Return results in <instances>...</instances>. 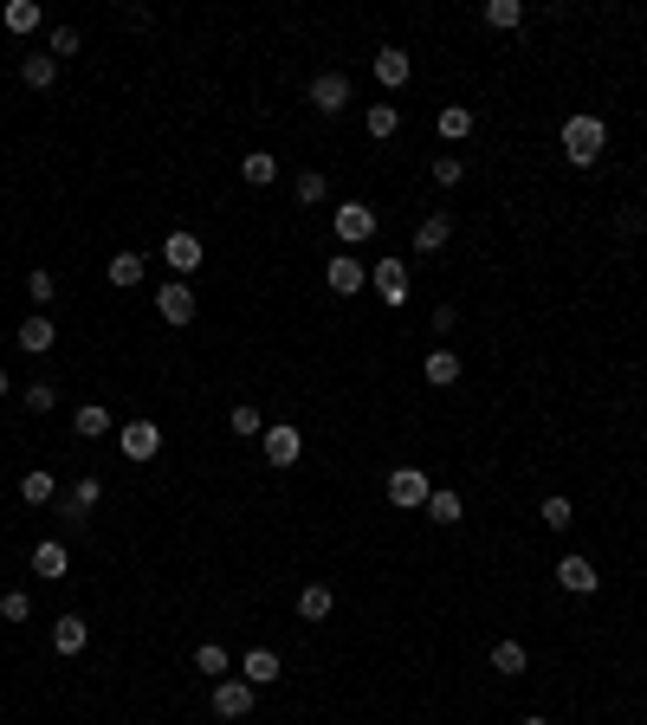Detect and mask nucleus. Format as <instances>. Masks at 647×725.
<instances>
[{
  "mask_svg": "<svg viewBox=\"0 0 647 725\" xmlns=\"http://www.w3.org/2000/svg\"><path fill=\"white\" fill-rule=\"evenodd\" d=\"M602 149H609V123H602V117H589V111L563 117V156H570L576 169L602 162Z\"/></svg>",
  "mask_w": 647,
  "mask_h": 725,
  "instance_id": "1",
  "label": "nucleus"
},
{
  "mask_svg": "<svg viewBox=\"0 0 647 725\" xmlns=\"http://www.w3.org/2000/svg\"><path fill=\"white\" fill-rule=\"evenodd\" d=\"M428 473H421V467H395L389 473V505H395V512H428Z\"/></svg>",
  "mask_w": 647,
  "mask_h": 725,
  "instance_id": "2",
  "label": "nucleus"
},
{
  "mask_svg": "<svg viewBox=\"0 0 647 725\" xmlns=\"http://www.w3.org/2000/svg\"><path fill=\"white\" fill-rule=\"evenodd\" d=\"M117 447H123V460H136V467H143V460L162 454V428H156V421H123V428H117Z\"/></svg>",
  "mask_w": 647,
  "mask_h": 725,
  "instance_id": "3",
  "label": "nucleus"
},
{
  "mask_svg": "<svg viewBox=\"0 0 647 725\" xmlns=\"http://www.w3.org/2000/svg\"><path fill=\"white\" fill-rule=\"evenodd\" d=\"M162 259H169V272L175 279H188V272L208 259V246H201V234H188V227H175L169 240H162Z\"/></svg>",
  "mask_w": 647,
  "mask_h": 725,
  "instance_id": "4",
  "label": "nucleus"
},
{
  "mask_svg": "<svg viewBox=\"0 0 647 725\" xmlns=\"http://www.w3.org/2000/svg\"><path fill=\"white\" fill-rule=\"evenodd\" d=\"M156 318L169 324V331H182V324H195V292H188L182 279H169V285L156 292Z\"/></svg>",
  "mask_w": 647,
  "mask_h": 725,
  "instance_id": "5",
  "label": "nucleus"
},
{
  "mask_svg": "<svg viewBox=\"0 0 647 725\" xmlns=\"http://www.w3.org/2000/svg\"><path fill=\"white\" fill-rule=\"evenodd\" d=\"M253 680H214V719H246V713H253Z\"/></svg>",
  "mask_w": 647,
  "mask_h": 725,
  "instance_id": "6",
  "label": "nucleus"
},
{
  "mask_svg": "<svg viewBox=\"0 0 647 725\" xmlns=\"http://www.w3.org/2000/svg\"><path fill=\"white\" fill-rule=\"evenodd\" d=\"M337 240L343 246L376 240V208H369V201H343V208H337Z\"/></svg>",
  "mask_w": 647,
  "mask_h": 725,
  "instance_id": "7",
  "label": "nucleus"
},
{
  "mask_svg": "<svg viewBox=\"0 0 647 725\" xmlns=\"http://www.w3.org/2000/svg\"><path fill=\"white\" fill-rule=\"evenodd\" d=\"M324 285H330L337 298H356V292L369 285V266H363V259H350V253H337V259L324 266Z\"/></svg>",
  "mask_w": 647,
  "mask_h": 725,
  "instance_id": "8",
  "label": "nucleus"
},
{
  "mask_svg": "<svg viewBox=\"0 0 647 725\" xmlns=\"http://www.w3.org/2000/svg\"><path fill=\"white\" fill-rule=\"evenodd\" d=\"M259 441H266V460H272V467H298V454H305V434L285 428V421H272Z\"/></svg>",
  "mask_w": 647,
  "mask_h": 725,
  "instance_id": "9",
  "label": "nucleus"
},
{
  "mask_svg": "<svg viewBox=\"0 0 647 725\" xmlns=\"http://www.w3.org/2000/svg\"><path fill=\"white\" fill-rule=\"evenodd\" d=\"M305 98L318 104L324 117H337L343 104H350V78H343V72H318V78H311V91H305Z\"/></svg>",
  "mask_w": 647,
  "mask_h": 725,
  "instance_id": "10",
  "label": "nucleus"
},
{
  "mask_svg": "<svg viewBox=\"0 0 647 725\" xmlns=\"http://www.w3.org/2000/svg\"><path fill=\"white\" fill-rule=\"evenodd\" d=\"M52 344H59V324H52L46 311H33V318H20V350H26V357H46Z\"/></svg>",
  "mask_w": 647,
  "mask_h": 725,
  "instance_id": "11",
  "label": "nucleus"
},
{
  "mask_svg": "<svg viewBox=\"0 0 647 725\" xmlns=\"http://www.w3.org/2000/svg\"><path fill=\"white\" fill-rule=\"evenodd\" d=\"M376 298L382 305H408V266L402 259H376Z\"/></svg>",
  "mask_w": 647,
  "mask_h": 725,
  "instance_id": "12",
  "label": "nucleus"
},
{
  "mask_svg": "<svg viewBox=\"0 0 647 725\" xmlns=\"http://www.w3.org/2000/svg\"><path fill=\"white\" fill-rule=\"evenodd\" d=\"M98 499H104V480H98V473H85V480L65 492V518H72V525H85V518L98 512Z\"/></svg>",
  "mask_w": 647,
  "mask_h": 725,
  "instance_id": "13",
  "label": "nucleus"
},
{
  "mask_svg": "<svg viewBox=\"0 0 647 725\" xmlns=\"http://www.w3.org/2000/svg\"><path fill=\"white\" fill-rule=\"evenodd\" d=\"M557 583H563V590H570V596H596L602 570L589 564V557H563V564H557Z\"/></svg>",
  "mask_w": 647,
  "mask_h": 725,
  "instance_id": "14",
  "label": "nucleus"
},
{
  "mask_svg": "<svg viewBox=\"0 0 647 725\" xmlns=\"http://www.w3.org/2000/svg\"><path fill=\"white\" fill-rule=\"evenodd\" d=\"M408 78H415L408 52H402V46H382V52H376V85H382V91H402Z\"/></svg>",
  "mask_w": 647,
  "mask_h": 725,
  "instance_id": "15",
  "label": "nucleus"
},
{
  "mask_svg": "<svg viewBox=\"0 0 647 725\" xmlns=\"http://www.w3.org/2000/svg\"><path fill=\"white\" fill-rule=\"evenodd\" d=\"M65 570H72V557H65V544H59V538L33 544V577H46V583H65Z\"/></svg>",
  "mask_w": 647,
  "mask_h": 725,
  "instance_id": "16",
  "label": "nucleus"
},
{
  "mask_svg": "<svg viewBox=\"0 0 647 725\" xmlns=\"http://www.w3.org/2000/svg\"><path fill=\"white\" fill-rule=\"evenodd\" d=\"M0 26L20 39V33H39V26H46V13H39V0H7V7H0Z\"/></svg>",
  "mask_w": 647,
  "mask_h": 725,
  "instance_id": "17",
  "label": "nucleus"
},
{
  "mask_svg": "<svg viewBox=\"0 0 647 725\" xmlns=\"http://www.w3.org/2000/svg\"><path fill=\"white\" fill-rule=\"evenodd\" d=\"M85 641H91L85 615H59V622H52V648H59V654H85Z\"/></svg>",
  "mask_w": 647,
  "mask_h": 725,
  "instance_id": "18",
  "label": "nucleus"
},
{
  "mask_svg": "<svg viewBox=\"0 0 647 725\" xmlns=\"http://www.w3.org/2000/svg\"><path fill=\"white\" fill-rule=\"evenodd\" d=\"M143 272H149V259H143V253H117V259H104V279L117 285V292L143 285Z\"/></svg>",
  "mask_w": 647,
  "mask_h": 725,
  "instance_id": "19",
  "label": "nucleus"
},
{
  "mask_svg": "<svg viewBox=\"0 0 647 725\" xmlns=\"http://www.w3.org/2000/svg\"><path fill=\"white\" fill-rule=\"evenodd\" d=\"M279 674H285V667H279V654H272V648H253L240 661V680H253V687H272Z\"/></svg>",
  "mask_w": 647,
  "mask_h": 725,
  "instance_id": "20",
  "label": "nucleus"
},
{
  "mask_svg": "<svg viewBox=\"0 0 647 725\" xmlns=\"http://www.w3.org/2000/svg\"><path fill=\"white\" fill-rule=\"evenodd\" d=\"M434 130L447 136V143H460V136H473L479 130V117H473V104H447V111L434 117Z\"/></svg>",
  "mask_w": 647,
  "mask_h": 725,
  "instance_id": "21",
  "label": "nucleus"
},
{
  "mask_svg": "<svg viewBox=\"0 0 647 725\" xmlns=\"http://www.w3.org/2000/svg\"><path fill=\"white\" fill-rule=\"evenodd\" d=\"M72 428L85 434V441H104V434L117 428V415H110L104 402H85V408H78V415H72Z\"/></svg>",
  "mask_w": 647,
  "mask_h": 725,
  "instance_id": "22",
  "label": "nucleus"
},
{
  "mask_svg": "<svg viewBox=\"0 0 647 725\" xmlns=\"http://www.w3.org/2000/svg\"><path fill=\"white\" fill-rule=\"evenodd\" d=\"M525 667H531L525 641H499V648H492V674H499V680H518Z\"/></svg>",
  "mask_w": 647,
  "mask_h": 725,
  "instance_id": "23",
  "label": "nucleus"
},
{
  "mask_svg": "<svg viewBox=\"0 0 647 725\" xmlns=\"http://www.w3.org/2000/svg\"><path fill=\"white\" fill-rule=\"evenodd\" d=\"M330 609H337V596H330V583H305V590H298V615H305V622H324Z\"/></svg>",
  "mask_w": 647,
  "mask_h": 725,
  "instance_id": "24",
  "label": "nucleus"
},
{
  "mask_svg": "<svg viewBox=\"0 0 647 725\" xmlns=\"http://www.w3.org/2000/svg\"><path fill=\"white\" fill-rule=\"evenodd\" d=\"M447 240H453V221H447V214H428V221L415 227V253H440Z\"/></svg>",
  "mask_w": 647,
  "mask_h": 725,
  "instance_id": "25",
  "label": "nucleus"
},
{
  "mask_svg": "<svg viewBox=\"0 0 647 725\" xmlns=\"http://www.w3.org/2000/svg\"><path fill=\"white\" fill-rule=\"evenodd\" d=\"M20 78H26L33 91H52V78H59V59H52V52H26Z\"/></svg>",
  "mask_w": 647,
  "mask_h": 725,
  "instance_id": "26",
  "label": "nucleus"
},
{
  "mask_svg": "<svg viewBox=\"0 0 647 725\" xmlns=\"http://www.w3.org/2000/svg\"><path fill=\"white\" fill-rule=\"evenodd\" d=\"M240 175H246V188H272V182H279V156H266V149H253V156L240 162Z\"/></svg>",
  "mask_w": 647,
  "mask_h": 725,
  "instance_id": "27",
  "label": "nucleus"
},
{
  "mask_svg": "<svg viewBox=\"0 0 647 725\" xmlns=\"http://www.w3.org/2000/svg\"><path fill=\"white\" fill-rule=\"evenodd\" d=\"M363 130L376 136V143H389V136L402 130V111H395V104H369V111H363Z\"/></svg>",
  "mask_w": 647,
  "mask_h": 725,
  "instance_id": "28",
  "label": "nucleus"
},
{
  "mask_svg": "<svg viewBox=\"0 0 647 725\" xmlns=\"http://www.w3.org/2000/svg\"><path fill=\"white\" fill-rule=\"evenodd\" d=\"M421 369H428L434 389H453V382H460V357H453V350H428V363H421Z\"/></svg>",
  "mask_w": 647,
  "mask_h": 725,
  "instance_id": "29",
  "label": "nucleus"
},
{
  "mask_svg": "<svg viewBox=\"0 0 647 725\" xmlns=\"http://www.w3.org/2000/svg\"><path fill=\"white\" fill-rule=\"evenodd\" d=\"M428 518H434V525H460L466 499H460V492H428Z\"/></svg>",
  "mask_w": 647,
  "mask_h": 725,
  "instance_id": "30",
  "label": "nucleus"
},
{
  "mask_svg": "<svg viewBox=\"0 0 647 725\" xmlns=\"http://www.w3.org/2000/svg\"><path fill=\"white\" fill-rule=\"evenodd\" d=\"M20 499H26V505H52V499H59V480L33 467V473H26V480H20Z\"/></svg>",
  "mask_w": 647,
  "mask_h": 725,
  "instance_id": "31",
  "label": "nucleus"
},
{
  "mask_svg": "<svg viewBox=\"0 0 647 725\" xmlns=\"http://www.w3.org/2000/svg\"><path fill=\"white\" fill-rule=\"evenodd\" d=\"M195 667L208 680H227L233 674V661H227V648H220V641H201V648H195Z\"/></svg>",
  "mask_w": 647,
  "mask_h": 725,
  "instance_id": "32",
  "label": "nucleus"
},
{
  "mask_svg": "<svg viewBox=\"0 0 647 725\" xmlns=\"http://www.w3.org/2000/svg\"><path fill=\"white\" fill-rule=\"evenodd\" d=\"M486 26H499V33L525 26V0H486Z\"/></svg>",
  "mask_w": 647,
  "mask_h": 725,
  "instance_id": "33",
  "label": "nucleus"
},
{
  "mask_svg": "<svg viewBox=\"0 0 647 725\" xmlns=\"http://www.w3.org/2000/svg\"><path fill=\"white\" fill-rule=\"evenodd\" d=\"M538 518H544V525H550V531H570V525H576V505H570V499H563V492H550V499L538 505Z\"/></svg>",
  "mask_w": 647,
  "mask_h": 725,
  "instance_id": "34",
  "label": "nucleus"
},
{
  "mask_svg": "<svg viewBox=\"0 0 647 725\" xmlns=\"http://www.w3.org/2000/svg\"><path fill=\"white\" fill-rule=\"evenodd\" d=\"M26 415H52V408H59V389H52V382H26Z\"/></svg>",
  "mask_w": 647,
  "mask_h": 725,
  "instance_id": "35",
  "label": "nucleus"
},
{
  "mask_svg": "<svg viewBox=\"0 0 647 725\" xmlns=\"http://www.w3.org/2000/svg\"><path fill=\"white\" fill-rule=\"evenodd\" d=\"M78 46H85V39H78V26H52V33H46V52H52V59H59V65L72 59Z\"/></svg>",
  "mask_w": 647,
  "mask_h": 725,
  "instance_id": "36",
  "label": "nucleus"
},
{
  "mask_svg": "<svg viewBox=\"0 0 647 725\" xmlns=\"http://www.w3.org/2000/svg\"><path fill=\"white\" fill-rule=\"evenodd\" d=\"M227 421H233V434H246V441H253V434H266V415H259L253 402H240V408H233Z\"/></svg>",
  "mask_w": 647,
  "mask_h": 725,
  "instance_id": "37",
  "label": "nucleus"
},
{
  "mask_svg": "<svg viewBox=\"0 0 647 725\" xmlns=\"http://www.w3.org/2000/svg\"><path fill=\"white\" fill-rule=\"evenodd\" d=\"M324 195H330V182H324L318 169H305V175H298V201H305V208H318Z\"/></svg>",
  "mask_w": 647,
  "mask_h": 725,
  "instance_id": "38",
  "label": "nucleus"
},
{
  "mask_svg": "<svg viewBox=\"0 0 647 725\" xmlns=\"http://www.w3.org/2000/svg\"><path fill=\"white\" fill-rule=\"evenodd\" d=\"M26 615H33V596H26V590H7V596H0V622H26Z\"/></svg>",
  "mask_w": 647,
  "mask_h": 725,
  "instance_id": "39",
  "label": "nucleus"
},
{
  "mask_svg": "<svg viewBox=\"0 0 647 725\" xmlns=\"http://www.w3.org/2000/svg\"><path fill=\"white\" fill-rule=\"evenodd\" d=\"M460 175H466L460 156H434V182H440V188H460Z\"/></svg>",
  "mask_w": 647,
  "mask_h": 725,
  "instance_id": "40",
  "label": "nucleus"
},
{
  "mask_svg": "<svg viewBox=\"0 0 647 725\" xmlns=\"http://www.w3.org/2000/svg\"><path fill=\"white\" fill-rule=\"evenodd\" d=\"M26 292H33V305H52V292H59V279H52V272H33V279H26Z\"/></svg>",
  "mask_w": 647,
  "mask_h": 725,
  "instance_id": "41",
  "label": "nucleus"
},
{
  "mask_svg": "<svg viewBox=\"0 0 647 725\" xmlns=\"http://www.w3.org/2000/svg\"><path fill=\"white\" fill-rule=\"evenodd\" d=\"M518 725H550V719H538V713H525V719H518Z\"/></svg>",
  "mask_w": 647,
  "mask_h": 725,
  "instance_id": "42",
  "label": "nucleus"
},
{
  "mask_svg": "<svg viewBox=\"0 0 647 725\" xmlns=\"http://www.w3.org/2000/svg\"><path fill=\"white\" fill-rule=\"evenodd\" d=\"M0 395H7V369H0Z\"/></svg>",
  "mask_w": 647,
  "mask_h": 725,
  "instance_id": "43",
  "label": "nucleus"
},
{
  "mask_svg": "<svg viewBox=\"0 0 647 725\" xmlns=\"http://www.w3.org/2000/svg\"><path fill=\"white\" fill-rule=\"evenodd\" d=\"M641 227H647V214H641Z\"/></svg>",
  "mask_w": 647,
  "mask_h": 725,
  "instance_id": "44",
  "label": "nucleus"
}]
</instances>
